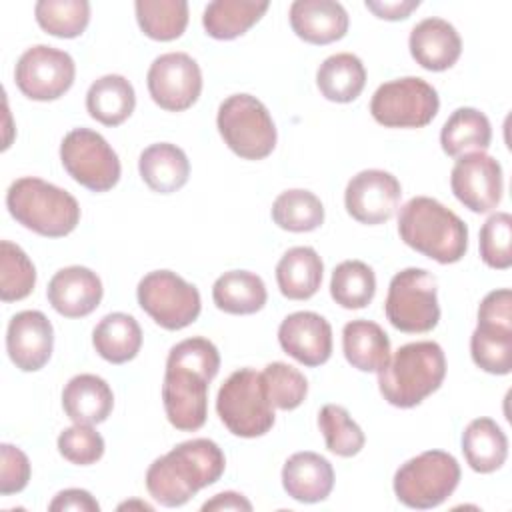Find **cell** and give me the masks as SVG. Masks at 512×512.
<instances>
[{
  "mask_svg": "<svg viewBox=\"0 0 512 512\" xmlns=\"http://www.w3.org/2000/svg\"><path fill=\"white\" fill-rule=\"evenodd\" d=\"M492 140V126L484 112L478 108H456L440 130L442 150L452 156H464L470 152H484Z\"/></svg>",
  "mask_w": 512,
  "mask_h": 512,
  "instance_id": "cell-29",
  "label": "cell"
},
{
  "mask_svg": "<svg viewBox=\"0 0 512 512\" xmlns=\"http://www.w3.org/2000/svg\"><path fill=\"white\" fill-rule=\"evenodd\" d=\"M466 464L480 474L502 468L508 458V438L492 418H474L462 432Z\"/></svg>",
  "mask_w": 512,
  "mask_h": 512,
  "instance_id": "cell-27",
  "label": "cell"
},
{
  "mask_svg": "<svg viewBox=\"0 0 512 512\" xmlns=\"http://www.w3.org/2000/svg\"><path fill=\"white\" fill-rule=\"evenodd\" d=\"M38 26L56 38H76L90 22L86 0H40L34 6Z\"/></svg>",
  "mask_w": 512,
  "mask_h": 512,
  "instance_id": "cell-38",
  "label": "cell"
},
{
  "mask_svg": "<svg viewBox=\"0 0 512 512\" xmlns=\"http://www.w3.org/2000/svg\"><path fill=\"white\" fill-rule=\"evenodd\" d=\"M212 510H246V512H250L252 502L246 496L228 490V492L216 494L214 498H210L202 504V512H212Z\"/></svg>",
  "mask_w": 512,
  "mask_h": 512,
  "instance_id": "cell-48",
  "label": "cell"
},
{
  "mask_svg": "<svg viewBox=\"0 0 512 512\" xmlns=\"http://www.w3.org/2000/svg\"><path fill=\"white\" fill-rule=\"evenodd\" d=\"M342 350L348 364L360 372H380L390 360V338L372 320H352L342 330Z\"/></svg>",
  "mask_w": 512,
  "mask_h": 512,
  "instance_id": "cell-25",
  "label": "cell"
},
{
  "mask_svg": "<svg viewBox=\"0 0 512 512\" xmlns=\"http://www.w3.org/2000/svg\"><path fill=\"white\" fill-rule=\"evenodd\" d=\"M6 208L18 224L46 238L68 236L80 222L76 198L36 176H24L10 184Z\"/></svg>",
  "mask_w": 512,
  "mask_h": 512,
  "instance_id": "cell-5",
  "label": "cell"
},
{
  "mask_svg": "<svg viewBox=\"0 0 512 512\" xmlns=\"http://www.w3.org/2000/svg\"><path fill=\"white\" fill-rule=\"evenodd\" d=\"M324 264L310 246H294L276 264V282L288 300H308L322 284Z\"/></svg>",
  "mask_w": 512,
  "mask_h": 512,
  "instance_id": "cell-26",
  "label": "cell"
},
{
  "mask_svg": "<svg viewBox=\"0 0 512 512\" xmlns=\"http://www.w3.org/2000/svg\"><path fill=\"white\" fill-rule=\"evenodd\" d=\"M266 298L264 280L250 270L224 272L212 286V300L216 308L226 314H256L264 308Z\"/></svg>",
  "mask_w": 512,
  "mask_h": 512,
  "instance_id": "cell-30",
  "label": "cell"
},
{
  "mask_svg": "<svg viewBox=\"0 0 512 512\" xmlns=\"http://www.w3.org/2000/svg\"><path fill=\"white\" fill-rule=\"evenodd\" d=\"M470 354L474 364L496 376L512 370V326L478 324L470 336Z\"/></svg>",
  "mask_w": 512,
  "mask_h": 512,
  "instance_id": "cell-37",
  "label": "cell"
},
{
  "mask_svg": "<svg viewBox=\"0 0 512 512\" xmlns=\"http://www.w3.org/2000/svg\"><path fill=\"white\" fill-rule=\"evenodd\" d=\"M384 312L388 322L406 334H422L436 328L440 320L438 286L432 272L404 268L390 280Z\"/></svg>",
  "mask_w": 512,
  "mask_h": 512,
  "instance_id": "cell-9",
  "label": "cell"
},
{
  "mask_svg": "<svg viewBox=\"0 0 512 512\" xmlns=\"http://www.w3.org/2000/svg\"><path fill=\"white\" fill-rule=\"evenodd\" d=\"M64 170L92 192H108L120 180V160L102 134L90 128L70 130L60 144Z\"/></svg>",
  "mask_w": 512,
  "mask_h": 512,
  "instance_id": "cell-12",
  "label": "cell"
},
{
  "mask_svg": "<svg viewBox=\"0 0 512 512\" xmlns=\"http://www.w3.org/2000/svg\"><path fill=\"white\" fill-rule=\"evenodd\" d=\"M220 370L218 348L202 336L186 338L170 348L162 382V402L168 422L182 432L204 426L208 416V386Z\"/></svg>",
  "mask_w": 512,
  "mask_h": 512,
  "instance_id": "cell-1",
  "label": "cell"
},
{
  "mask_svg": "<svg viewBox=\"0 0 512 512\" xmlns=\"http://www.w3.org/2000/svg\"><path fill=\"white\" fill-rule=\"evenodd\" d=\"M0 462V494L10 496L22 492L30 480L28 456L18 446L2 444Z\"/></svg>",
  "mask_w": 512,
  "mask_h": 512,
  "instance_id": "cell-44",
  "label": "cell"
},
{
  "mask_svg": "<svg viewBox=\"0 0 512 512\" xmlns=\"http://www.w3.org/2000/svg\"><path fill=\"white\" fill-rule=\"evenodd\" d=\"M438 108L436 88L418 76L384 82L370 100L372 118L386 128H422L434 120Z\"/></svg>",
  "mask_w": 512,
  "mask_h": 512,
  "instance_id": "cell-10",
  "label": "cell"
},
{
  "mask_svg": "<svg viewBox=\"0 0 512 512\" xmlns=\"http://www.w3.org/2000/svg\"><path fill=\"white\" fill-rule=\"evenodd\" d=\"M76 64L64 50L36 44L28 48L16 62L14 80L24 96L48 102L64 96L74 84Z\"/></svg>",
  "mask_w": 512,
  "mask_h": 512,
  "instance_id": "cell-13",
  "label": "cell"
},
{
  "mask_svg": "<svg viewBox=\"0 0 512 512\" xmlns=\"http://www.w3.org/2000/svg\"><path fill=\"white\" fill-rule=\"evenodd\" d=\"M478 324L512 326V292L498 288L488 292L478 306Z\"/></svg>",
  "mask_w": 512,
  "mask_h": 512,
  "instance_id": "cell-45",
  "label": "cell"
},
{
  "mask_svg": "<svg viewBox=\"0 0 512 512\" xmlns=\"http://www.w3.org/2000/svg\"><path fill=\"white\" fill-rule=\"evenodd\" d=\"M408 48L416 64L430 72L452 68L462 54V40L456 28L444 18L420 20L408 38Z\"/></svg>",
  "mask_w": 512,
  "mask_h": 512,
  "instance_id": "cell-20",
  "label": "cell"
},
{
  "mask_svg": "<svg viewBox=\"0 0 512 512\" xmlns=\"http://www.w3.org/2000/svg\"><path fill=\"white\" fill-rule=\"evenodd\" d=\"M278 342L296 362L314 368L332 354V326L316 312H292L278 326Z\"/></svg>",
  "mask_w": 512,
  "mask_h": 512,
  "instance_id": "cell-17",
  "label": "cell"
},
{
  "mask_svg": "<svg viewBox=\"0 0 512 512\" xmlns=\"http://www.w3.org/2000/svg\"><path fill=\"white\" fill-rule=\"evenodd\" d=\"M136 106L134 86L120 74L94 80L86 92L88 114L104 126H118L130 118Z\"/></svg>",
  "mask_w": 512,
  "mask_h": 512,
  "instance_id": "cell-28",
  "label": "cell"
},
{
  "mask_svg": "<svg viewBox=\"0 0 512 512\" xmlns=\"http://www.w3.org/2000/svg\"><path fill=\"white\" fill-rule=\"evenodd\" d=\"M62 408L74 424H100L114 408L108 382L96 374H78L62 390Z\"/></svg>",
  "mask_w": 512,
  "mask_h": 512,
  "instance_id": "cell-23",
  "label": "cell"
},
{
  "mask_svg": "<svg viewBox=\"0 0 512 512\" xmlns=\"http://www.w3.org/2000/svg\"><path fill=\"white\" fill-rule=\"evenodd\" d=\"M136 298L140 308L166 330L190 326L202 310L198 288L172 270L148 272L138 282Z\"/></svg>",
  "mask_w": 512,
  "mask_h": 512,
  "instance_id": "cell-11",
  "label": "cell"
},
{
  "mask_svg": "<svg viewBox=\"0 0 512 512\" xmlns=\"http://www.w3.org/2000/svg\"><path fill=\"white\" fill-rule=\"evenodd\" d=\"M138 172L144 184L158 194L180 190L190 176V160L186 152L170 142H156L142 150Z\"/></svg>",
  "mask_w": 512,
  "mask_h": 512,
  "instance_id": "cell-24",
  "label": "cell"
},
{
  "mask_svg": "<svg viewBox=\"0 0 512 512\" xmlns=\"http://www.w3.org/2000/svg\"><path fill=\"white\" fill-rule=\"evenodd\" d=\"M54 348V328L44 312L22 310L12 316L6 330V352L22 372L46 366Z\"/></svg>",
  "mask_w": 512,
  "mask_h": 512,
  "instance_id": "cell-18",
  "label": "cell"
},
{
  "mask_svg": "<svg viewBox=\"0 0 512 512\" xmlns=\"http://www.w3.org/2000/svg\"><path fill=\"white\" fill-rule=\"evenodd\" d=\"M152 100L168 112L188 110L202 92V70L186 52H166L154 58L146 76Z\"/></svg>",
  "mask_w": 512,
  "mask_h": 512,
  "instance_id": "cell-14",
  "label": "cell"
},
{
  "mask_svg": "<svg viewBox=\"0 0 512 512\" xmlns=\"http://www.w3.org/2000/svg\"><path fill=\"white\" fill-rule=\"evenodd\" d=\"M444 376L446 356L438 342H408L378 372V388L388 404L414 408L440 388Z\"/></svg>",
  "mask_w": 512,
  "mask_h": 512,
  "instance_id": "cell-4",
  "label": "cell"
},
{
  "mask_svg": "<svg viewBox=\"0 0 512 512\" xmlns=\"http://www.w3.org/2000/svg\"><path fill=\"white\" fill-rule=\"evenodd\" d=\"M36 284V268L26 252L10 242H0V298L2 302H16L26 298Z\"/></svg>",
  "mask_w": 512,
  "mask_h": 512,
  "instance_id": "cell-40",
  "label": "cell"
},
{
  "mask_svg": "<svg viewBox=\"0 0 512 512\" xmlns=\"http://www.w3.org/2000/svg\"><path fill=\"white\" fill-rule=\"evenodd\" d=\"M480 258L494 270L512 266V216L496 212L480 228Z\"/></svg>",
  "mask_w": 512,
  "mask_h": 512,
  "instance_id": "cell-42",
  "label": "cell"
},
{
  "mask_svg": "<svg viewBox=\"0 0 512 512\" xmlns=\"http://www.w3.org/2000/svg\"><path fill=\"white\" fill-rule=\"evenodd\" d=\"M376 294L374 270L362 260L340 262L330 278V296L346 310H360Z\"/></svg>",
  "mask_w": 512,
  "mask_h": 512,
  "instance_id": "cell-35",
  "label": "cell"
},
{
  "mask_svg": "<svg viewBox=\"0 0 512 512\" xmlns=\"http://www.w3.org/2000/svg\"><path fill=\"white\" fill-rule=\"evenodd\" d=\"M260 376L270 404L278 410L298 408L308 394V380L304 374L286 362L266 364Z\"/></svg>",
  "mask_w": 512,
  "mask_h": 512,
  "instance_id": "cell-41",
  "label": "cell"
},
{
  "mask_svg": "<svg viewBox=\"0 0 512 512\" xmlns=\"http://www.w3.org/2000/svg\"><path fill=\"white\" fill-rule=\"evenodd\" d=\"M134 10L140 30L158 42L180 38L188 26V4L184 0H136Z\"/></svg>",
  "mask_w": 512,
  "mask_h": 512,
  "instance_id": "cell-34",
  "label": "cell"
},
{
  "mask_svg": "<svg viewBox=\"0 0 512 512\" xmlns=\"http://www.w3.org/2000/svg\"><path fill=\"white\" fill-rule=\"evenodd\" d=\"M452 194L468 210L486 214L494 210L504 192L500 162L486 152H470L458 156L450 172Z\"/></svg>",
  "mask_w": 512,
  "mask_h": 512,
  "instance_id": "cell-15",
  "label": "cell"
},
{
  "mask_svg": "<svg viewBox=\"0 0 512 512\" xmlns=\"http://www.w3.org/2000/svg\"><path fill=\"white\" fill-rule=\"evenodd\" d=\"M48 302L66 318H84L92 314L104 294L96 272L86 266H66L48 282Z\"/></svg>",
  "mask_w": 512,
  "mask_h": 512,
  "instance_id": "cell-19",
  "label": "cell"
},
{
  "mask_svg": "<svg viewBox=\"0 0 512 512\" xmlns=\"http://www.w3.org/2000/svg\"><path fill=\"white\" fill-rule=\"evenodd\" d=\"M458 482V460L444 450H426L396 470L394 494L408 508L428 510L446 502Z\"/></svg>",
  "mask_w": 512,
  "mask_h": 512,
  "instance_id": "cell-7",
  "label": "cell"
},
{
  "mask_svg": "<svg viewBox=\"0 0 512 512\" xmlns=\"http://www.w3.org/2000/svg\"><path fill=\"white\" fill-rule=\"evenodd\" d=\"M282 486L296 502H322L334 488V468L316 452H296L284 462Z\"/></svg>",
  "mask_w": 512,
  "mask_h": 512,
  "instance_id": "cell-22",
  "label": "cell"
},
{
  "mask_svg": "<svg viewBox=\"0 0 512 512\" xmlns=\"http://www.w3.org/2000/svg\"><path fill=\"white\" fill-rule=\"evenodd\" d=\"M216 412L222 424L240 438L264 436L276 420L262 376L254 368H240L224 380L216 396Z\"/></svg>",
  "mask_w": 512,
  "mask_h": 512,
  "instance_id": "cell-6",
  "label": "cell"
},
{
  "mask_svg": "<svg viewBox=\"0 0 512 512\" xmlns=\"http://www.w3.org/2000/svg\"><path fill=\"white\" fill-rule=\"evenodd\" d=\"M50 512H66V510H74V512H98L100 504L96 502V498L82 488H66L62 492H58L52 502L48 504Z\"/></svg>",
  "mask_w": 512,
  "mask_h": 512,
  "instance_id": "cell-46",
  "label": "cell"
},
{
  "mask_svg": "<svg viewBox=\"0 0 512 512\" xmlns=\"http://www.w3.org/2000/svg\"><path fill=\"white\" fill-rule=\"evenodd\" d=\"M92 344L98 356L110 364L130 362L142 346L140 324L124 312L106 314L92 332Z\"/></svg>",
  "mask_w": 512,
  "mask_h": 512,
  "instance_id": "cell-31",
  "label": "cell"
},
{
  "mask_svg": "<svg viewBox=\"0 0 512 512\" xmlns=\"http://www.w3.org/2000/svg\"><path fill=\"white\" fill-rule=\"evenodd\" d=\"M398 234L406 246L440 264H454L468 250L464 220L430 196H414L400 208Z\"/></svg>",
  "mask_w": 512,
  "mask_h": 512,
  "instance_id": "cell-3",
  "label": "cell"
},
{
  "mask_svg": "<svg viewBox=\"0 0 512 512\" xmlns=\"http://www.w3.org/2000/svg\"><path fill=\"white\" fill-rule=\"evenodd\" d=\"M400 196L402 186L394 174L368 168L348 180L344 190V206L356 222L376 226L394 216Z\"/></svg>",
  "mask_w": 512,
  "mask_h": 512,
  "instance_id": "cell-16",
  "label": "cell"
},
{
  "mask_svg": "<svg viewBox=\"0 0 512 512\" xmlns=\"http://www.w3.org/2000/svg\"><path fill=\"white\" fill-rule=\"evenodd\" d=\"M320 94L330 102H352L366 84V68L356 54L338 52L328 56L316 70Z\"/></svg>",
  "mask_w": 512,
  "mask_h": 512,
  "instance_id": "cell-32",
  "label": "cell"
},
{
  "mask_svg": "<svg viewBox=\"0 0 512 512\" xmlns=\"http://www.w3.org/2000/svg\"><path fill=\"white\" fill-rule=\"evenodd\" d=\"M418 6L420 0H366V8L382 20H404Z\"/></svg>",
  "mask_w": 512,
  "mask_h": 512,
  "instance_id": "cell-47",
  "label": "cell"
},
{
  "mask_svg": "<svg viewBox=\"0 0 512 512\" xmlns=\"http://www.w3.org/2000/svg\"><path fill=\"white\" fill-rule=\"evenodd\" d=\"M268 10V2L214 0L204 8L202 26L210 38L234 40L246 34Z\"/></svg>",
  "mask_w": 512,
  "mask_h": 512,
  "instance_id": "cell-33",
  "label": "cell"
},
{
  "mask_svg": "<svg viewBox=\"0 0 512 512\" xmlns=\"http://www.w3.org/2000/svg\"><path fill=\"white\" fill-rule=\"evenodd\" d=\"M224 144L244 160H262L276 146V126L268 108L252 94L228 96L216 116Z\"/></svg>",
  "mask_w": 512,
  "mask_h": 512,
  "instance_id": "cell-8",
  "label": "cell"
},
{
  "mask_svg": "<svg viewBox=\"0 0 512 512\" xmlns=\"http://www.w3.org/2000/svg\"><path fill=\"white\" fill-rule=\"evenodd\" d=\"M272 220L288 232H312L324 222V206L310 190H284L272 204Z\"/></svg>",
  "mask_w": 512,
  "mask_h": 512,
  "instance_id": "cell-36",
  "label": "cell"
},
{
  "mask_svg": "<svg viewBox=\"0 0 512 512\" xmlns=\"http://www.w3.org/2000/svg\"><path fill=\"white\" fill-rule=\"evenodd\" d=\"M58 452L76 466H90L104 454V438L90 424H74L60 432Z\"/></svg>",
  "mask_w": 512,
  "mask_h": 512,
  "instance_id": "cell-43",
  "label": "cell"
},
{
  "mask_svg": "<svg viewBox=\"0 0 512 512\" xmlns=\"http://www.w3.org/2000/svg\"><path fill=\"white\" fill-rule=\"evenodd\" d=\"M318 428L326 448L342 458L356 456L366 442L362 428L352 420L348 410L338 404H326L318 412Z\"/></svg>",
  "mask_w": 512,
  "mask_h": 512,
  "instance_id": "cell-39",
  "label": "cell"
},
{
  "mask_svg": "<svg viewBox=\"0 0 512 512\" xmlns=\"http://www.w3.org/2000/svg\"><path fill=\"white\" fill-rule=\"evenodd\" d=\"M288 16L294 34L308 44H330L348 32V12L334 0H296Z\"/></svg>",
  "mask_w": 512,
  "mask_h": 512,
  "instance_id": "cell-21",
  "label": "cell"
},
{
  "mask_svg": "<svg viewBox=\"0 0 512 512\" xmlns=\"http://www.w3.org/2000/svg\"><path fill=\"white\" fill-rule=\"evenodd\" d=\"M142 508V510H152V506L150 504H146V502H124V504H120L118 506V510H124V508Z\"/></svg>",
  "mask_w": 512,
  "mask_h": 512,
  "instance_id": "cell-49",
  "label": "cell"
},
{
  "mask_svg": "<svg viewBox=\"0 0 512 512\" xmlns=\"http://www.w3.org/2000/svg\"><path fill=\"white\" fill-rule=\"evenodd\" d=\"M224 468V452L214 440L192 438L156 458L148 466L144 480L156 502L166 508H178L202 488L218 482Z\"/></svg>",
  "mask_w": 512,
  "mask_h": 512,
  "instance_id": "cell-2",
  "label": "cell"
}]
</instances>
